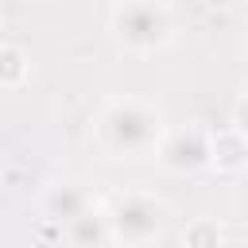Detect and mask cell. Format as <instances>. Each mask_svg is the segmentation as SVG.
<instances>
[{
  "instance_id": "cell-9",
  "label": "cell",
  "mask_w": 248,
  "mask_h": 248,
  "mask_svg": "<svg viewBox=\"0 0 248 248\" xmlns=\"http://www.w3.org/2000/svg\"><path fill=\"white\" fill-rule=\"evenodd\" d=\"M182 248H225V232L213 217H194L182 229Z\"/></svg>"
},
{
  "instance_id": "cell-7",
  "label": "cell",
  "mask_w": 248,
  "mask_h": 248,
  "mask_svg": "<svg viewBox=\"0 0 248 248\" xmlns=\"http://www.w3.org/2000/svg\"><path fill=\"white\" fill-rule=\"evenodd\" d=\"M66 236H70V248H105V244L112 240L108 213H101L97 205H89L85 213H78V217L66 225Z\"/></svg>"
},
{
  "instance_id": "cell-11",
  "label": "cell",
  "mask_w": 248,
  "mask_h": 248,
  "mask_svg": "<svg viewBox=\"0 0 248 248\" xmlns=\"http://www.w3.org/2000/svg\"><path fill=\"white\" fill-rule=\"evenodd\" d=\"M244 50H248V46H244Z\"/></svg>"
},
{
  "instance_id": "cell-4",
  "label": "cell",
  "mask_w": 248,
  "mask_h": 248,
  "mask_svg": "<svg viewBox=\"0 0 248 248\" xmlns=\"http://www.w3.org/2000/svg\"><path fill=\"white\" fill-rule=\"evenodd\" d=\"M155 155H159V163H163L167 170H174V174L205 170V167H209V132L198 128V124L170 128V132H163Z\"/></svg>"
},
{
  "instance_id": "cell-3",
  "label": "cell",
  "mask_w": 248,
  "mask_h": 248,
  "mask_svg": "<svg viewBox=\"0 0 248 248\" xmlns=\"http://www.w3.org/2000/svg\"><path fill=\"white\" fill-rule=\"evenodd\" d=\"M167 225V205L155 198V194H120L108 209V229H112V240L128 244V248H140L147 240H155Z\"/></svg>"
},
{
  "instance_id": "cell-1",
  "label": "cell",
  "mask_w": 248,
  "mask_h": 248,
  "mask_svg": "<svg viewBox=\"0 0 248 248\" xmlns=\"http://www.w3.org/2000/svg\"><path fill=\"white\" fill-rule=\"evenodd\" d=\"M167 124L163 112L155 105H143L136 97H120L108 101L97 116V140L105 151H112L116 159H140V155H155L159 140H163Z\"/></svg>"
},
{
  "instance_id": "cell-10",
  "label": "cell",
  "mask_w": 248,
  "mask_h": 248,
  "mask_svg": "<svg viewBox=\"0 0 248 248\" xmlns=\"http://www.w3.org/2000/svg\"><path fill=\"white\" fill-rule=\"evenodd\" d=\"M232 128H240L244 136H248V93L240 97V105H236V116H232Z\"/></svg>"
},
{
  "instance_id": "cell-5",
  "label": "cell",
  "mask_w": 248,
  "mask_h": 248,
  "mask_svg": "<svg viewBox=\"0 0 248 248\" xmlns=\"http://www.w3.org/2000/svg\"><path fill=\"white\" fill-rule=\"evenodd\" d=\"M209 167H217L225 174L248 167V136L232 124L221 132H209Z\"/></svg>"
},
{
  "instance_id": "cell-8",
  "label": "cell",
  "mask_w": 248,
  "mask_h": 248,
  "mask_svg": "<svg viewBox=\"0 0 248 248\" xmlns=\"http://www.w3.org/2000/svg\"><path fill=\"white\" fill-rule=\"evenodd\" d=\"M27 74H31L27 50L16 46V43H0V89H16V85H23Z\"/></svg>"
},
{
  "instance_id": "cell-6",
  "label": "cell",
  "mask_w": 248,
  "mask_h": 248,
  "mask_svg": "<svg viewBox=\"0 0 248 248\" xmlns=\"http://www.w3.org/2000/svg\"><path fill=\"white\" fill-rule=\"evenodd\" d=\"M93 202H89V194L78 186V182H58V186H50L46 190V198H43V209H46V217L54 221V225H70L78 213H85Z\"/></svg>"
},
{
  "instance_id": "cell-2",
  "label": "cell",
  "mask_w": 248,
  "mask_h": 248,
  "mask_svg": "<svg viewBox=\"0 0 248 248\" xmlns=\"http://www.w3.org/2000/svg\"><path fill=\"white\" fill-rule=\"evenodd\" d=\"M112 31L128 50L151 54L174 39V12L163 0H124L112 8Z\"/></svg>"
}]
</instances>
